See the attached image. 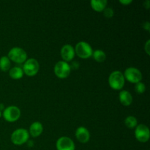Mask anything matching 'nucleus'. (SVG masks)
<instances>
[{
  "mask_svg": "<svg viewBox=\"0 0 150 150\" xmlns=\"http://www.w3.org/2000/svg\"><path fill=\"white\" fill-rule=\"evenodd\" d=\"M11 62L9 58L6 56H3L0 58V70L3 72H7L10 70Z\"/></svg>",
  "mask_w": 150,
  "mask_h": 150,
  "instance_id": "f3484780",
  "label": "nucleus"
},
{
  "mask_svg": "<svg viewBox=\"0 0 150 150\" xmlns=\"http://www.w3.org/2000/svg\"><path fill=\"white\" fill-rule=\"evenodd\" d=\"M3 117L9 122H14L17 121L21 117V110L15 105H10L4 108L3 111Z\"/></svg>",
  "mask_w": 150,
  "mask_h": 150,
  "instance_id": "0eeeda50",
  "label": "nucleus"
},
{
  "mask_svg": "<svg viewBox=\"0 0 150 150\" xmlns=\"http://www.w3.org/2000/svg\"><path fill=\"white\" fill-rule=\"evenodd\" d=\"M135 136L139 142H142V143L147 142L150 137L149 127L144 124L138 125L135 130Z\"/></svg>",
  "mask_w": 150,
  "mask_h": 150,
  "instance_id": "1a4fd4ad",
  "label": "nucleus"
},
{
  "mask_svg": "<svg viewBox=\"0 0 150 150\" xmlns=\"http://www.w3.org/2000/svg\"><path fill=\"white\" fill-rule=\"evenodd\" d=\"M74 50L78 57L81 59H89L93 54V50L91 45L85 41H81L78 42Z\"/></svg>",
  "mask_w": 150,
  "mask_h": 150,
  "instance_id": "7ed1b4c3",
  "label": "nucleus"
},
{
  "mask_svg": "<svg viewBox=\"0 0 150 150\" xmlns=\"http://www.w3.org/2000/svg\"><path fill=\"white\" fill-rule=\"evenodd\" d=\"M54 74L59 79H64L68 77L71 72L70 65L64 61H59L56 63L54 68Z\"/></svg>",
  "mask_w": 150,
  "mask_h": 150,
  "instance_id": "423d86ee",
  "label": "nucleus"
},
{
  "mask_svg": "<svg viewBox=\"0 0 150 150\" xmlns=\"http://www.w3.org/2000/svg\"><path fill=\"white\" fill-rule=\"evenodd\" d=\"M11 142L15 145H22L26 143L29 139V133L26 129L18 128L11 134Z\"/></svg>",
  "mask_w": 150,
  "mask_h": 150,
  "instance_id": "20e7f679",
  "label": "nucleus"
},
{
  "mask_svg": "<svg viewBox=\"0 0 150 150\" xmlns=\"http://www.w3.org/2000/svg\"><path fill=\"white\" fill-rule=\"evenodd\" d=\"M103 14L107 18H111L114 15V10L111 7H105L103 10Z\"/></svg>",
  "mask_w": 150,
  "mask_h": 150,
  "instance_id": "412c9836",
  "label": "nucleus"
},
{
  "mask_svg": "<svg viewBox=\"0 0 150 150\" xmlns=\"http://www.w3.org/2000/svg\"><path fill=\"white\" fill-rule=\"evenodd\" d=\"M149 44H150V40H148L146 41V43H145V45H144V50H145V51H146V54H147V55H149L150 54Z\"/></svg>",
  "mask_w": 150,
  "mask_h": 150,
  "instance_id": "4be33fe9",
  "label": "nucleus"
},
{
  "mask_svg": "<svg viewBox=\"0 0 150 150\" xmlns=\"http://www.w3.org/2000/svg\"><path fill=\"white\" fill-rule=\"evenodd\" d=\"M23 71L22 70L21 67H14L11 68L9 71V75H10V78L15 80H18L23 78Z\"/></svg>",
  "mask_w": 150,
  "mask_h": 150,
  "instance_id": "dca6fc26",
  "label": "nucleus"
},
{
  "mask_svg": "<svg viewBox=\"0 0 150 150\" xmlns=\"http://www.w3.org/2000/svg\"><path fill=\"white\" fill-rule=\"evenodd\" d=\"M43 131V126L40 122H35L29 127V135L34 138L40 136Z\"/></svg>",
  "mask_w": 150,
  "mask_h": 150,
  "instance_id": "4468645a",
  "label": "nucleus"
},
{
  "mask_svg": "<svg viewBox=\"0 0 150 150\" xmlns=\"http://www.w3.org/2000/svg\"><path fill=\"white\" fill-rule=\"evenodd\" d=\"M1 112L0 111V118H1Z\"/></svg>",
  "mask_w": 150,
  "mask_h": 150,
  "instance_id": "cd10ccee",
  "label": "nucleus"
},
{
  "mask_svg": "<svg viewBox=\"0 0 150 150\" xmlns=\"http://www.w3.org/2000/svg\"><path fill=\"white\" fill-rule=\"evenodd\" d=\"M125 79L132 83H137L142 80V73L139 69L136 67H128L125 70Z\"/></svg>",
  "mask_w": 150,
  "mask_h": 150,
  "instance_id": "6e6552de",
  "label": "nucleus"
},
{
  "mask_svg": "<svg viewBox=\"0 0 150 150\" xmlns=\"http://www.w3.org/2000/svg\"><path fill=\"white\" fill-rule=\"evenodd\" d=\"M92 57H93L94 59L98 62H103L106 59V54L103 51L98 49L93 51Z\"/></svg>",
  "mask_w": 150,
  "mask_h": 150,
  "instance_id": "a211bd4d",
  "label": "nucleus"
},
{
  "mask_svg": "<svg viewBox=\"0 0 150 150\" xmlns=\"http://www.w3.org/2000/svg\"><path fill=\"white\" fill-rule=\"evenodd\" d=\"M22 70L23 73L29 77L36 76L40 70L39 62L34 58L28 59L23 64Z\"/></svg>",
  "mask_w": 150,
  "mask_h": 150,
  "instance_id": "39448f33",
  "label": "nucleus"
},
{
  "mask_svg": "<svg viewBox=\"0 0 150 150\" xmlns=\"http://www.w3.org/2000/svg\"><path fill=\"white\" fill-rule=\"evenodd\" d=\"M60 54H61L63 61L68 62L72 61L74 59L76 53H75L74 48L71 45L66 44V45H63L62 48H61Z\"/></svg>",
  "mask_w": 150,
  "mask_h": 150,
  "instance_id": "9b49d317",
  "label": "nucleus"
},
{
  "mask_svg": "<svg viewBox=\"0 0 150 150\" xmlns=\"http://www.w3.org/2000/svg\"><path fill=\"white\" fill-rule=\"evenodd\" d=\"M125 125L127 127L130 129H133L138 125L137 119L133 116H128L125 120Z\"/></svg>",
  "mask_w": 150,
  "mask_h": 150,
  "instance_id": "6ab92c4d",
  "label": "nucleus"
},
{
  "mask_svg": "<svg viewBox=\"0 0 150 150\" xmlns=\"http://www.w3.org/2000/svg\"><path fill=\"white\" fill-rule=\"evenodd\" d=\"M149 4H150L149 1V0H147L146 2H144V7H146V9H149Z\"/></svg>",
  "mask_w": 150,
  "mask_h": 150,
  "instance_id": "a878e982",
  "label": "nucleus"
},
{
  "mask_svg": "<svg viewBox=\"0 0 150 150\" xmlns=\"http://www.w3.org/2000/svg\"><path fill=\"white\" fill-rule=\"evenodd\" d=\"M79 64L77 62H73V64H72V65L70 66V68H73L74 69V70H76V69L79 68Z\"/></svg>",
  "mask_w": 150,
  "mask_h": 150,
  "instance_id": "393cba45",
  "label": "nucleus"
},
{
  "mask_svg": "<svg viewBox=\"0 0 150 150\" xmlns=\"http://www.w3.org/2000/svg\"><path fill=\"white\" fill-rule=\"evenodd\" d=\"M4 104H3V103H0V111H4Z\"/></svg>",
  "mask_w": 150,
  "mask_h": 150,
  "instance_id": "bb28decb",
  "label": "nucleus"
},
{
  "mask_svg": "<svg viewBox=\"0 0 150 150\" xmlns=\"http://www.w3.org/2000/svg\"><path fill=\"white\" fill-rule=\"evenodd\" d=\"M119 100L124 106H129L133 103V96L128 91L122 90L119 94Z\"/></svg>",
  "mask_w": 150,
  "mask_h": 150,
  "instance_id": "ddd939ff",
  "label": "nucleus"
},
{
  "mask_svg": "<svg viewBox=\"0 0 150 150\" xmlns=\"http://www.w3.org/2000/svg\"><path fill=\"white\" fill-rule=\"evenodd\" d=\"M76 137L79 142L86 144L90 139V133L85 127H79L76 130Z\"/></svg>",
  "mask_w": 150,
  "mask_h": 150,
  "instance_id": "f8f14e48",
  "label": "nucleus"
},
{
  "mask_svg": "<svg viewBox=\"0 0 150 150\" xmlns=\"http://www.w3.org/2000/svg\"><path fill=\"white\" fill-rule=\"evenodd\" d=\"M7 57L10 61L17 64H22L27 60V54L26 51L19 47H14L9 51Z\"/></svg>",
  "mask_w": 150,
  "mask_h": 150,
  "instance_id": "f03ea898",
  "label": "nucleus"
},
{
  "mask_svg": "<svg viewBox=\"0 0 150 150\" xmlns=\"http://www.w3.org/2000/svg\"><path fill=\"white\" fill-rule=\"evenodd\" d=\"M132 2V0H120V4H122L124 5H128L130 3Z\"/></svg>",
  "mask_w": 150,
  "mask_h": 150,
  "instance_id": "b1692460",
  "label": "nucleus"
},
{
  "mask_svg": "<svg viewBox=\"0 0 150 150\" xmlns=\"http://www.w3.org/2000/svg\"><path fill=\"white\" fill-rule=\"evenodd\" d=\"M124 75L121 71L115 70L110 74L108 77V83L111 89L114 90H121L125 85Z\"/></svg>",
  "mask_w": 150,
  "mask_h": 150,
  "instance_id": "f257e3e1",
  "label": "nucleus"
},
{
  "mask_svg": "<svg viewBox=\"0 0 150 150\" xmlns=\"http://www.w3.org/2000/svg\"><path fill=\"white\" fill-rule=\"evenodd\" d=\"M57 150H75L76 146L73 141L67 136H62L57 141Z\"/></svg>",
  "mask_w": 150,
  "mask_h": 150,
  "instance_id": "9d476101",
  "label": "nucleus"
},
{
  "mask_svg": "<svg viewBox=\"0 0 150 150\" xmlns=\"http://www.w3.org/2000/svg\"><path fill=\"white\" fill-rule=\"evenodd\" d=\"M135 90L137 93L143 94L146 91V86L142 82H139L135 85Z\"/></svg>",
  "mask_w": 150,
  "mask_h": 150,
  "instance_id": "aec40b11",
  "label": "nucleus"
},
{
  "mask_svg": "<svg viewBox=\"0 0 150 150\" xmlns=\"http://www.w3.org/2000/svg\"><path fill=\"white\" fill-rule=\"evenodd\" d=\"M108 1L106 0H92L90 4L92 8L96 12H102L106 7Z\"/></svg>",
  "mask_w": 150,
  "mask_h": 150,
  "instance_id": "2eb2a0df",
  "label": "nucleus"
},
{
  "mask_svg": "<svg viewBox=\"0 0 150 150\" xmlns=\"http://www.w3.org/2000/svg\"><path fill=\"white\" fill-rule=\"evenodd\" d=\"M144 29L145 30H146L147 32H149L150 31V24L149 21H146L145 23H144Z\"/></svg>",
  "mask_w": 150,
  "mask_h": 150,
  "instance_id": "5701e85b",
  "label": "nucleus"
}]
</instances>
